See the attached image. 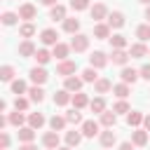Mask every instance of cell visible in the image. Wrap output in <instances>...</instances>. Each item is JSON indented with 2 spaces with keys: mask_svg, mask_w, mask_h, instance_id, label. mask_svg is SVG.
<instances>
[{
  "mask_svg": "<svg viewBox=\"0 0 150 150\" xmlns=\"http://www.w3.org/2000/svg\"><path fill=\"white\" fill-rule=\"evenodd\" d=\"M38 16V9H35V5H30V2H23L21 7H19V19H23L26 23L28 21H33Z\"/></svg>",
  "mask_w": 150,
  "mask_h": 150,
  "instance_id": "1",
  "label": "cell"
},
{
  "mask_svg": "<svg viewBox=\"0 0 150 150\" xmlns=\"http://www.w3.org/2000/svg\"><path fill=\"white\" fill-rule=\"evenodd\" d=\"M87 47H89V35H82V33L73 35V40H70V49H75V52H84Z\"/></svg>",
  "mask_w": 150,
  "mask_h": 150,
  "instance_id": "2",
  "label": "cell"
},
{
  "mask_svg": "<svg viewBox=\"0 0 150 150\" xmlns=\"http://www.w3.org/2000/svg\"><path fill=\"white\" fill-rule=\"evenodd\" d=\"M75 70H77V63L75 61H68V59L66 61H59V66H56V73L63 75V77H70Z\"/></svg>",
  "mask_w": 150,
  "mask_h": 150,
  "instance_id": "3",
  "label": "cell"
},
{
  "mask_svg": "<svg viewBox=\"0 0 150 150\" xmlns=\"http://www.w3.org/2000/svg\"><path fill=\"white\" fill-rule=\"evenodd\" d=\"M82 136H87V138L101 136V131H98V122H94V120H84V122H82Z\"/></svg>",
  "mask_w": 150,
  "mask_h": 150,
  "instance_id": "4",
  "label": "cell"
},
{
  "mask_svg": "<svg viewBox=\"0 0 150 150\" xmlns=\"http://www.w3.org/2000/svg\"><path fill=\"white\" fill-rule=\"evenodd\" d=\"M40 42H42V45H52V47H54V45H59V33H56L54 28H45V30L40 33Z\"/></svg>",
  "mask_w": 150,
  "mask_h": 150,
  "instance_id": "5",
  "label": "cell"
},
{
  "mask_svg": "<svg viewBox=\"0 0 150 150\" xmlns=\"http://www.w3.org/2000/svg\"><path fill=\"white\" fill-rule=\"evenodd\" d=\"M30 80H33L35 84H45V82L49 80V73H47L42 66H35V68H30Z\"/></svg>",
  "mask_w": 150,
  "mask_h": 150,
  "instance_id": "6",
  "label": "cell"
},
{
  "mask_svg": "<svg viewBox=\"0 0 150 150\" xmlns=\"http://www.w3.org/2000/svg\"><path fill=\"white\" fill-rule=\"evenodd\" d=\"M42 145L47 150H59V131H47L42 136Z\"/></svg>",
  "mask_w": 150,
  "mask_h": 150,
  "instance_id": "7",
  "label": "cell"
},
{
  "mask_svg": "<svg viewBox=\"0 0 150 150\" xmlns=\"http://www.w3.org/2000/svg\"><path fill=\"white\" fill-rule=\"evenodd\" d=\"M108 16V7L103 5V2H96L94 7H91V19L96 21V23H101V19H105Z\"/></svg>",
  "mask_w": 150,
  "mask_h": 150,
  "instance_id": "8",
  "label": "cell"
},
{
  "mask_svg": "<svg viewBox=\"0 0 150 150\" xmlns=\"http://www.w3.org/2000/svg\"><path fill=\"white\" fill-rule=\"evenodd\" d=\"M110 61H112L115 66H127V61H129V52H124V49H112Z\"/></svg>",
  "mask_w": 150,
  "mask_h": 150,
  "instance_id": "9",
  "label": "cell"
},
{
  "mask_svg": "<svg viewBox=\"0 0 150 150\" xmlns=\"http://www.w3.org/2000/svg\"><path fill=\"white\" fill-rule=\"evenodd\" d=\"M105 63H108V56H105L103 52H94V54L89 56V66H91V68H96V70H98V68H103Z\"/></svg>",
  "mask_w": 150,
  "mask_h": 150,
  "instance_id": "10",
  "label": "cell"
},
{
  "mask_svg": "<svg viewBox=\"0 0 150 150\" xmlns=\"http://www.w3.org/2000/svg\"><path fill=\"white\" fill-rule=\"evenodd\" d=\"M120 77H122V82H124V84H134V82L141 77V73H138V70H134V68H122Z\"/></svg>",
  "mask_w": 150,
  "mask_h": 150,
  "instance_id": "11",
  "label": "cell"
},
{
  "mask_svg": "<svg viewBox=\"0 0 150 150\" xmlns=\"http://www.w3.org/2000/svg\"><path fill=\"white\" fill-rule=\"evenodd\" d=\"M82 82H84L82 77H75V75H70V77H66V82H63V89H68V91H75V94H77V91L82 89Z\"/></svg>",
  "mask_w": 150,
  "mask_h": 150,
  "instance_id": "12",
  "label": "cell"
},
{
  "mask_svg": "<svg viewBox=\"0 0 150 150\" xmlns=\"http://www.w3.org/2000/svg\"><path fill=\"white\" fill-rule=\"evenodd\" d=\"M98 141H101V145H103V148H110V145H115V143H117V134H115L112 129H108V131H101Z\"/></svg>",
  "mask_w": 150,
  "mask_h": 150,
  "instance_id": "13",
  "label": "cell"
},
{
  "mask_svg": "<svg viewBox=\"0 0 150 150\" xmlns=\"http://www.w3.org/2000/svg\"><path fill=\"white\" fill-rule=\"evenodd\" d=\"M35 45L30 42V40H23L21 45H19V56H23V59H28V56H35Z\"/></svg>",
  "mask_w": 150,
  "mask_h": 150,
  "instance_id": "14",
  "label": "cell"
},
{
  "mask_svg": "<svg viewBox=\"0 0 150 150\" xmlns=\"http://www.w3.org/2000/svg\"><path fill=\"white\" fill-rule=\"evenodd\" d=\"M68 52H70V45H63V42H59V45H54V49H52V56H54V59H59V61H66Z\"/></svg>",
  "mask_w": 150,
  "mask_h": 150,
  "instance_id": "15",
  "label": "cell"
},
{
  "mask_svg": "<svg viewBox=\"0 0 150 150\" xmlns=\"http://www.w3.org/2000/svg\"><path fill=\"white\" fill-rule=\"evenodd\" d=\"M145 54H148V47H145L143 42H136V45L129 47V56H131V59H143Z\"/></svg>",
  "mask_w": 150,
  "mask_h": 150,
  "instance_id": "16",
  "label": "cell"
},
{
  "mask_svg": "<svg viewBox=\"0 0 150 150\" xmlns=\"http://www.w3.org/2000/svg\"><path fill=\"white\" fill-rule=\"evenodd\" d=\"M70 101H73V94H70L68 89H61V91L54 94V103H56V105H68Z\"/></svg>",
  "mask_w": 150,
  "mask_h": 150,
  "instance_id": "17",
  "label": "cell"
},
{
  "mask_svg": "<svg viewBox=\"0 0 150 150\" xmlns=\"http://www.w3.org/2000/svg\"><path fill=\"white\" fill-rule=\"evenodd\" d=\"M131 143L138 145V148H143V145L148 143V131H145V129H136V131L131 134Z\"/></svg>",
  "mask_w": 150,
  "mask_h": 150,
  "instance_id": "18",
  "label": "cell"
},
{
  "mask_svg": "<svg viewBox=\"0 0 150 150\" xmlns=\"http://www.w3.org/2000/svg\"><path fill=\"white\" fill-rule=\"evenodd\" d=\"M49 19H52V21H66V19H68V16H66V7H63V5H54L52 12H49Z\"/></svg>",
  "mask_w": 150,
  "mask_h": 150,
  "instance_id": "19",
  "label": "cell"
},
{
  "mask_svg": "<svg viewBox=\"0 0 150 150\" xmlns=\"http://www.w3.org/2000/svg\"><path fill=\"white\" fill-rule=\"evenodd\" d=\"M108 26H110V28H122V26H124V14H122V12L108 14Z\"/></svg>",
  "mask_w": 150,
  "mask_h": 150,
  "instance_id": "20",
  "label": "cell"
},
{
  "mask_svg": "<svg viewBox=\"0 0 150 150\" xmlns=\"http://www.w3.org/2000/svg\"><path fill=\"white\" fill-rule=\"evenodd\" d=\"M63 30L70 33V35H77V30H80V19H75V16L66 19V21H63Z\"/></svg>",
  "mask_w": 150,
  "mask_h": 150,
  "instance_id": "21",
  "label": "cell"
},
{
  "mask_svg": "<svg viewBox=\"0 0 150 150\" xmlns=\"http://www.w3.org/2000/svg\"><path fill=\"white\" fill-rule=\"evenodd\" d=\"M94 38H96V40L110 38V26H108V23H96V26H94Z\"/></svg>",
  "mask_w": 150,
  "mask_h": 150,
  "instance_id": "22",
  "label": "cell"
},
{
  "mask_svg": "<svg viewBox=\"0 0 150 150\" xmlns=\"http://www.w3.org/2000/svg\"><path fill=\"white\" fill-rule=\"evenodd\" d=\"M115 122H117V112H112V110H105V112H101V124H103V127L112 129V127H115Z\"/></svg>",
  "mask_w": 150,
  "mask_h": 150,
  "instance_id": "23",
  "label": "cell"
},
{
  "mask_svg": "<svg viewBox=\"0 0 150 150\" xmlns=\"http://www.w3.org/2000/svg\"><path fill=\"white\" fill-rule=\"evenodd\" d=\"M33 138H35V129L33 127H21L19 129V141L21 143H33Z\"/></svg>",
  "mask_w": 150,
  "mask_h": 150,
  "instance_id": "24",
  "label": "cell"
},
{
  "mask_svg": "<svg viewBox=\"0 0 150 150\" xmlns=\"http://www.w3.org/2000/svg\"><path fill=\"white\" fill-rule=\"evenodd\" d=\"M82 143V131H66V145L68 148H75Z\"/></svg>",
  "mask_w": 150,
  "mask_h": 150,
  "instance_id": "25",
  "label": "cell"
},
{
  "mask_svg": "<svg viewBox=\"0 0 150 150\" xmlns=\"http://www.w3.org/2000/svg\"><path fill=\"white\" fill-rule=\"evenodd\" d=\"M94 89H96V94H105V91H110V89H112V82H110V80H105V77H98V80L94 82Z\"/></svg>",
  "mask_w": 150,
  "mask_h": 150,
  "instance_id": "26",
  "label": "cell"
},
{
  "mask_svg": "<svg viewBox=\"0 0 150 150\" xmlns=\"http://www.w3.org/2000/svg\"><path fill=\"white\" fill-rule=\"evenodd\" d=\"M28 98H30L33 103H42V101H45V91H42V87H38V84L30 87V89H28Z\"/></svg>",
  "mask_w": 150,
  "mask_h": 150,
  "instance_id": "27",
  "label": "cell"
},
{
  "mask_svg": "<svg viewBox=\"0 0 150 150\" xmlns=\"http://www.w3.org/2000/svg\"><path fill=\"white\" fill-rule=\"evenodd\" d=\"M77 110H82L84 105H89V98H87V94H82V91H77V94H73V101H70Z\"/></svg>",
  "mask_w": 150,
  "mask_h": 150,
  "instance_id": "28",
  "label": "cell"
},
{
  "mask_svg": "<svg viewBox=\"0 0 150 150\" xmlns=\"http://www.w3.org/2000/svg\"><path fill=\"white\" fill-rule=\"evenodd\" d=\"M89 108H91L94 112H98V115H101V112H105V98H103V96L91 98V101H89Z\"/></svg>",
  "mask_w": 150,
  "mask_h": 150,
  "instance_id": "29",
  "label": "cell"
},
{
  "mask_svg": "<svg viewBox=\"0 0 150 150\" xmlns=\"http://www.w3.org/2000/svg\"><path fill=\"white\" fill-rule=\"evenodd\" d=\"M42 124H45V115H42V112H30V115H28V127L40 129Z\"/></svg>",
  "mask_w": 150,
  "mask_h": 150,
  "instance_id": "30",
  "label": "cell"
},
{
  "mask_svg": "<svg viewBox=\"0 0 150 150\" xmlns=\"http://www.w3.org/2000/svg\"><path fill=\"white\" fill-rule=\"evenodd\" d=\"M143 117L145 115H141L138 110H131V112H127V124L129 127H138V124H143Z\"/></svg>",
  "mask_w": 150,
  "mask_h": 150,
  "instance_id": "31",
  "label": "cell"
},
{
  "mask_svg": "<svg viewBox=\"0 0 150 150\" xmlns=\"http://www.w3.org/2000/svg\"><path fill=\"white\" fill-rule=\"evenodd\" d=\"M23 122H26V115L21 112V110H14V112H9V124H14V127H23Z\"/></svg>",
  "mask_w": 150,
  "mask_h": 150,
  "instance_id": "32",
  "label": "cell"
},
{
  "mask_svg": "<svg viewBox=\"0 0 150 150\" xmlns=\"http://www.w3.org/2000/svg\"><path fill=\"white\" fill-rule=\"evenodd\" d=\"M66 124H68V120H66V117H61V115H54V117L49 120V127H52V131H61Z\"/></svg>",
  "mask_w": 150,
  "mask_h": 150,
  "instance_id": "33",
  "label": "cell"
},
{
  "mask_svg": "<svg viewBox=\"0 0 150 150\" xmlns=\"http://www.w3.org/2000/svg\"><path fill=\"white\" fill-rule=\"evenodd\" d=\"M19 35H21V38H26V40H28V38H33V35H35V26H33L30 21H28V23H21V26H19Z\"/></svg>",
  "mask_w": 150,
  "mask_h": 150,
  "instance_id": "34",
  "label": "cell"
},
{
  "mask_svg": "<svg viewBox=\"0 0 150 150\" xmlns=\"http://www.w3.org/2000/svg\"><path fill=\"white\" fill-rule=\"evenodd\" d=\"M112 94H115L117 98H127V96H129V84H124V82L115 84V87H112Z\"/></svg>",
  "mask_w": 150,
  "mask_h": 150,
  "instance_id": "35",
  "label": "cell"
},
{
  "mask_svg": "<svg viewBox=\"0 0 150 150\" xmlns=\"http://www.w3.org/2000/svg\"><path fill=\"white\" fill-rule=\"evenodd\" d=\"M63 117H66V120H68L70 124H80V122H82V112H80L77 108H73V110H68V112H66Z\"/></svg>",
  "mask_w": 150,
  "mask_h": 150,
  "instance_id": "36",
  "label": "cell"
},
{
  "mask_svg": "<svg viewBox=\"0 0 150 150\" xmlns=\"http://www.w3.org/2000/svg\"><path fill=\"white\" fill-rule=\"evenodd\" d=\"M110 45H112V49H124V47H127V38L117 33V35L110 38Z\"/></svg>",
  "mask_w": 150,
  "mask_h": 150,
  "instance_id": "37",
  "label": "cell"
},
{
  "mask_svg": "<svg viewBox=\"0 0 150 150\" xmlns=\"http://www.w3.org/2000/svg\"><path fill=\"white\" fill-rule=\"evenodd\" d=\"M12 77H14V68H12V66H2V68H0V80H2V82H14Z\"/></svg>",
  "mask_w": 150,
  "mask_h": 150,
  "instance_id": "38",
  "label": "cell"
},
{
  "mask_svg": "<svg viewBox=\"0 0 150 150\" xmlns=\"http://www.w3.org/2000/svg\"><path fill=\"white\" fill-rule=\"evenodd\" d=\"M82 80H84V82H96V80H98L96 68H91V66H89V68H84V70H82Z\"/></svg>",
  "mask_w": 150,
  "mask_h": 150,
  "instance_id": "39",
  "label": "cell"
},
{
  "mask_svg": "<svg viewBox=\"0 0 150 150\" xmlns=\"http://www.w3.org/2000/svg\"><path fill=\"white\" fill-rule=\"evenodd\" d=\"M136 35H138V40H141V42L150 40V23H143V26H138V28H136Z\"/></svg>",
  "mask_w": 150,
  "mask_h": 150,
  "instance_id": "40",
  "label": "cell"
},
{
  "mask_svg": "<svg viewBox=\"0 0 150 150\" xmlns=\"http://www.w3.org/2000/svg\"><path fill=\"white\" fill-rule=\"evenodd\" d=\"M28 89H26V82L23 80H14L12 82V94H16V96H21V94H26Z\"/></svg>",
  "mask_w": 150,
  "mask_h": 150,
  "instance_id": "41",
  "label": "cell"
},
{
  "mask_svg": "<svg viewBox=\"0 0 150 150\" xmlns=\"http://www.w3.org/2000/svg\"><path fill=\"white\" fill-rule=\"evenodd\" d=\"M49 59H52V54H49L47 49H38V52H35V61H38L40 66H45Z\"/></svg>",
  "mask_w": 150,
  "mask_h": 150,
  "instance_id": "42",
  "label": "cell"
},
{
  "mask_svg": "<svg viewBox=\"0 0 150 150\" xmlns=\"http://www.w3.org/2000/svg\"><path fill=\"white\" fill-rule=\"evenodd\" d=\"M0 19H2V23H5V26H14V23H16V19H19V14H14V12H5Z\"/></svg>",
  "mask_w": 150,
  "mask_h": 150,
  "instance_id": "43",
  "label": "cell"
},
{
  "mask_svg": "<svg viewBox=\"0 0 150 150\" xmlns=\"http://www.w3.org/2000/svg\"><path fill=\"white\" fill-rule=\"evenodd\" d=\"M28 101H30V98H23V96H16V98H14V110H21V112H23V110L28 108Z\"/></svg>",
  "mask_w": 150,
  "mask_h": 150,
  "instance_id": "44",
  "label": "cell"
},
{
  "mask_svg": "<svg viewBox=\"0 0 150 150\" xmlns=\"http://www.w3.org/2000/svg\"><path fill=\"white\" fill-rule=\"evenodd\" d=\"M112 112H131V110H129V103H127L124 98H120V101L112 105Z\"/></svg>",
  "mask_w": 150,
  "mask_h": 150,
  "instance_id": "45",
  "label": "cell"
},
{
  "mask_svg": "<svg viewBox=\"0 0 150 150\" xmlns=\"http://www.w3.org/2000/svg\"><path fill=\"white\" fill-rule=\"evenodd\" d=\"M70 7H73L75 12H82V9L89 7V0H70Z\"/></svg>",
  "mask_w": 150,
  "mask_h": 150,
  "instance_id": "46",
  "label": "cell"
},
{
  "mask_svg": "<svg viewBox=\"0 0 150 150\" xmlns=\"http://www.w3.org/2000/svg\"><path fill=\"white\" fill-rule=\"evenodd\" d=\"M9 148V134L0 131V150H7Z\"/></svg>",
  "mask_w": 150,
  "mask_h": 150,
  "instance_id": "47",
  "label": "cell"
},
{
  "mask_svg": "<svg viewBox=\"0 0 150 150\" xmlns=\"http://www.w3.org/2000/svg\"><path fill=\"white\" fill-rule=\"evenodd\" d=\"M138 73H141V77H143V80H148V82H150V63L141 66V70H138Z\"/></svg>",
  "mask_w": 150,
  "mask_h": 150,
  "instance_id": "48",
  "label": "cell"
},
{
  "mask_svg": "<svg viewBox=\"0 0 150 150\" xmlns=\"http://www.w3.org/2000/svg\"><path fill=\"white\" fill-rule=\"evenodd\" d=\"M19 150H38V148H35L33 143H21V145H19Z\"/></svg>",
  "mask_w": 150,
  "mask_h": 150,
  "instance_id": "49",
  "label": "cell"
},
{
  "mask_svg": "<svg viewBox=\"0 0 150 150\" xmlns=\"http://www.w3.org/2000/svg\"><path fill=\"white\" fill-rule=\"evenodd\" d=\"M120 150H134V143H129V141L127 143H120Z\"/></svg>",
  "mask_w": 150,
  "mask_h": 150,
  "instance_id": "50",
  "label": "cell"
},
{
  "mask_svg": "<svg viewBox=\"0 0 150 150\" xmlns=\"http://www.w3.org/2000/svg\"><path fill=\"white\" fill-rule=\"evenodd\" d=\"M143 127H145V131H150V115L143 117Z\"/></svg>",
  "mask_w": 150,
  "mask_h": 150,
  "instance_id": "51",
  "label": "cell"
},
{
  "mask_svg": "<svg viewBox=\"0 0 150 150\" xmlns=\"http://www.w3.org/2000/svg\"><path fill=\"white\" fill-rule=\"evenodd\" d=\"M40 2H42V5H47V7H54V5H59L56 0H40Z\"/></svg>",
  "mask_w": 150,
  "mask_h": 150,
  "instance_id": "52",
  "label": "cell"
},
{
  "mask_svg": "<svg viewBox=\"0 0 150 150\" xmlns=\"http://www.w3.org/2000/svg\"><path fill=\"white\" fill-rule=\"evenodd\" d=\"M145 19H148V23H150V5L145 7Z\"/></svg>",
  "mask_w": 150,
  "mask_h": 150,
  "instance_id": "53",
  "label": "cell"
},
{
  "mask_svg": "<svg viewBox=\"0 0 150 150\" xmlns=\"http://www.w3.org/2000/svg\"><path fill=\"white\" fill-rule=\"evenodd\" d=\"M59 150H73V148H68V145H63V148H59Z\"/></svg>",
  "mask_w": 150,
  "mask_h": 150,
  "instance_id": "54",
  "label": "cell"
},
{
  "mask_svg": "<svg viewBox=\"0 0 150 150\" xmlns=\"http://www.w3.org/2000/svg\"><path fill=\"white\" fill-rule=\"evenodd\" d=\"M138 2H143V5H150V0H138Z\"/></svg>",
  "mask_w": 150,
  "mask_h": 150,
  "instance_id": "55",
  "label": "cell"
}]
</instances>
